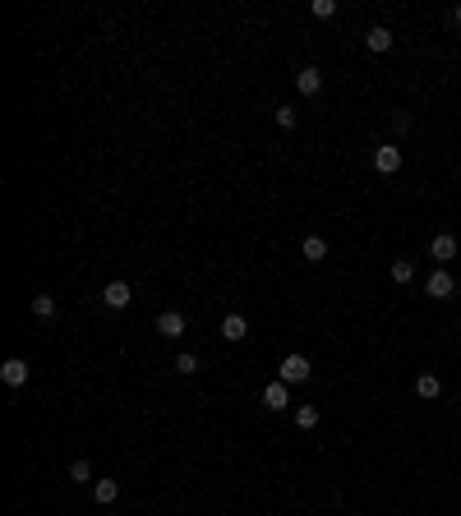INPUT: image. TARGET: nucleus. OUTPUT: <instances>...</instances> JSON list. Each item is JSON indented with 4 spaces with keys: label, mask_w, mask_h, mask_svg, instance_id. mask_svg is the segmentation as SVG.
Listing matches in <instances>:
<instances>
[{
    "label": "nucleus",
    "mask_w": 461,
    "mask_h": 516,
    "mask_svg": "<svg viewBox=\"0 0 461 516\" xmlns=\"http://www.w3.org/2000/svg\"><path fill=\"white\" fill-rule=\"evenodd\" d=\"M309 374H314V369H309L305 355H286L282 369H277V378H282V383H309Z\"/></svg>",
    "instance_id": "obj_1"
},
{
    "label": "nucleus",
    "mask_w": 461,
    "mask_h": 516,
    "mask_svg": "<svg viewBox=\"0 0 461 516\" xmlns=\"http://www.w3.org/2000/svg\"><path fill=\"white\" fill-rule=\"evenodd\" d=\"M452 291H457L452 272H443V268L429 272V282H424V295H434V300H452Z\"/></svg>",
    "instance_id": "obj_2"
},
{
    "label": "nucleus",
    "mask_w": 461,
    "mask_h": 516,
    "mask_svg": "<svg viewBox=\"0 0 461 516\" xmlns=\"http://www.w3.org/2000/svg\"><path fill=\"white\" fill-rule=\"evenodd\" d=\"M374 166L383 171V175H397V171H401V148H397V143H378V153H374Z\"/></svg>",
    "instance_id": "obj_3"
},
{
    "label": "nucleus",
    "mask_w": 461,
    "mask_h": 516,
    "mask_svg": "<svg viewBox=\"0 0 461 516\" xmlns=\"http://www.w3.org/2000/svg\"><path fill=\"white\" fill-rule=\"evenodd\" d=\"M129 300H134L129 282H106V286H102V304H106V309H125Z\"/></svg>",
    "instance_id": "obj_4"
},
{
    "label": "nucleus",
    "mask_w": 461,
    "mask_h": 516,
    "mask_svg": "<svg viewBox=\"0 0 461 516\" xmlns=\"http://www.w3.org/2000/svg\"><path fill=\"white\" fill-rule=\"evenodd\" d=\"M157 336H167V341H180V336H185V313H176V309L157 313Z\"/></svg>",
    "instance_id": "obj_5"
},
{
    "label": "nucleus",
    "mask_w": 461,
    "mask_h": 516,
    "mask_svg": "<svg viewBox=\"0 0 461 516\" xmlns=\"http://www.w3.org/2000/svg\"><path fill=\"white\" fill-rule=\"evenodd\" d=\"M295 88L305 92V97H319V92H323V69H319V64H305V69L295 74Z\"/></svg>",
    "instance_id": "obj_6"
},
{
    "label": "nucleus",
    "mask_w": 461,
    "mask_h": 516,
    "mask_svg": "<svg viewBox=\"0 0 461 516\" xmlns=\"http://www.w3.org/2000/svg\"><path fill=\"white\" fill-rule=\"evenodd\" d=\"M286 387L291 383H282V378L263 387V406H268V411H286V406H291V392H286Z\"/></svg>",
    "instance_id": "obj_7"
},
{
    "label": "nucleus",
    "mask_w": 461,
    "mask_h": 516,
    "mask_svg": "<svg viewBox=\"0 0 461 516\" xmlns=\"http://www.w3.org/2000/svg\"><path fill=\"white\" fill-rule=\"evenodd\" d=\"M221 336H226V341H244V336H249V318H244V313H226V318H221Z\"/></svg>",
    "instance_id": "obj_8"
},
{
    "label": "nucleus",
    "mask_w": 461,
    "mask_h": 516,
    "mask_svg": "<svg viewBox=\"0 0 461 516\" xmlns=\"http://www.w3.org/2000/svg\"><path fill=\"white\" fill-rule=\"evenodd\" d=\"M0 378H5L10 387H24V383H28V360H19V355H14V360H5V364H0Z\"/></svg>",
    "instance_id": "obj_9"
},
{
    "label": "nucleus",
    "mask_w": 461,
    "mask_h": 516,
    "mask_svg": "<svg viewBox=\"0 0 461 516\" xmlns=\"http://www.w3.org/2000/svg\"><path fill=\"white\" fill-rule=\"evenodd\" d=\"M429 258H434V263L457 258V240H452V235H434V240H429Z\"/></svg>",
    "instance_id": "obj_10"
},
{
    "label": "nucleus",
    "mask_w": 461,
    "mask_h": 516,
    "mask_svg": "<svg viewBox=\"0 0 461 516\" xmlns=\"http://www.w3.org/2000/svg\"><path fill=\"white\" fill-rule=\"evenodd\" d=\"M364 42H369V51H392V28L374 24L369 33H364Z\"/></svg>",
    "instance_id": "obj_11"
},
{
    "label": "nucleus",
    "mask_w": 461,
    "mask_h": 516,
    "mask_svg": "<svg viewBox=\"0 0 461 516\" xmlns=\"http://www.w3.org/2000/svg\"><path fill=\"white\" fill-rule=\"evenodd\" d=\"M300 254H305L309 263H323V258H328V240H323V235H305V245H300Z\"/></svg>",
    "instance_id": "obj_12"
},
{
    "label": "nucleus",
    "mask_w": 461,
    "mask_h": 516,
    "mask_svg": "<svg viewBox=\"0 0 461 516\" xmlns=\"http://www.w3.org/2000/svg\"><path fill=\"white\" fill-rule=\"evenodd\" d=\"M92 498H97V503H115V498H120V479H97V484H92Z\"/></svg>",
    "instance_id": "obj_13"
},
{
    "label": "nucleus",
    "mask_w": 461,
    "mask_h": 516,
    "mask_svg": "<svg viewBox=\"0 0 461 516\" xmlns=\"http://www.w3.org/2000/svg\"><path fill=\"white\" fill-rule=\"evenodd\" d=\"M56 309H60V304H56V295H33V313H37L42 322H51Z\"/></svg>",
    "instance_id": "obj_14"
},
{
    "label": "nucleus",
    "mask_w": 461,
    "mask_h": 516,
    "mask_svg": "<svg viewBox=\"0 0 461 516\" xmlns=\"http://www.w3.org/2000/svg\"><path fill=\"white\" fill-rule=\"evenodd\" d=\"M415 392H420V397H424V401H434V397H438V392H443V383H438V378H434V374H420V378H415Z\"/></svg>",
    "instance_id": "obj_15"
},
{
    "label": "nucleus",
    "mask_w": 461,
    "mask_h": 516,
    "mask_svg": "<svg viewBox=\"0 0 461 516\" xmlns=\"http://www.w3.org/2000/svg\"><path fill=\"white\" fill-rule=\"evenodd\" d=\"M176 374H185V378L199 374V355H194V350H180L176 355Z\"/></svg>",
    "instance_id": "obj_16"
},
{
    "label": "nucleus",
    "mask_w": 461,
    "mask_h": 516,
    "mask_svg": "<svg viewBox=\"0 0 461 516\" xmlns=\"http://www.w3.org/2000/svg\"><path fill=\"white\" fill-rule=\"evenodd\" d=\"M410 277H415V263H410V258H397V263H392V282L406 286Z\"/></svg>",
    "instance_id": "obj_17"
},
{
    "label": "nucleus",
    "mask_w": 461,
    "mask_h": 516,
    "mask_svg": "<svg viewBox=\"0 0 461 516\" xmlns=\"http://www.w3.org/2000/svg\"><path fill=\"white\" fill-rule=\"evenodd\" d=\"M69 479H74V484H97V479H92V465H88V461H74V465H69Z\"/></svg>",
    "instance_id": "obj_18"
},
{
    "label": "nucleus",
    "mask_w": 461,
    "mask_h": 516,
    "mask_svg": "<svg viewBox=\"0 0 461 516\" xmlns=\"http://www.w3.org/2000/svg\"><path fill=\"white\" fill-rule=\"evenodd\" d=\"M295 424L314 429V424H319V406H300V411H295Z\"/></svg>",
    "instance_id": "obj_19"
},
{
    "label": "nucleus",
    "mask_w": 461,
    "mask_h": 516,
    "mask_svg": "<svg viewBox=\"0 0 461 516\" xmlns=\"http://www.w3.org/2000/svg\"><path fill=\"white\" fill-rule=\"evenodd\" d=\"M309 14H314V19H333V14H337V0H314V5H309Z\"/></svg>",
    "instance_id": "obj_20"
},
{
    "label": "nucleus",
    "mask_w": 461,
    "mask_h": 516,
    "mask_svg": "<svg viewBox=\"0 0 461 516\" xmlns=\"http://www.w3.org/2000/svg\"><path fill=\"white\" fill-rule=\"evenodd\" d=\"M272 120H277L282 129H295V111H291V106H277V111H272Z\"/></svg>",
    "instance_id": "obj_21"
},
{
    "label": "nucleus",
    "mask_w": 461,
    "mask_h": 516,
    "mask_svg": "<svg viewBox=\"0 0 461 516\" xmlns=\"http://www.w3.org/2000/svg\"><path fill=\"white\" fill-rule=\"evenodd\" d=\"M452 19H457V24H461V5H457V10H452Z\"/></svg>",
    "instance_id": "obj_22"
}]
</instances>
